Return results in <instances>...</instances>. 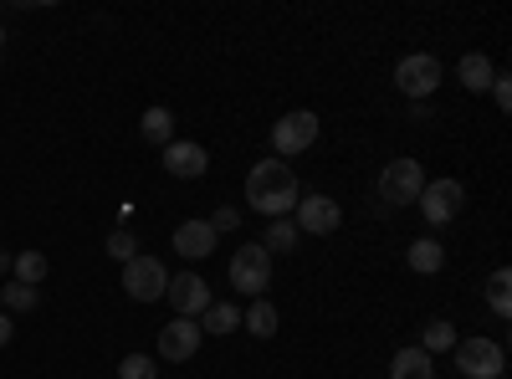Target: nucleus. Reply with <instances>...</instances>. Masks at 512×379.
<instances>
[{
    "mask_svg": "<svg viewBox=\"0 0 512 379\" xmlns=\"http://www.w3.org/2000/svg\"><path fill=\"white\" fill-rule=\"evenodd\" d=\"M297 200H303V190H297L292 164H277V159L251 164V175H246V205L251 210H262L267 221H282L297 210Z\"/></svg>",
    "mask_w": 512,
    "mask_h": 379,
    "instance_id": "obj_1",
    "label": "nucleus"
},
{
    "mask_svg": "<svg viewBox=\"0 0 512 379\" xmlns=\"http://www.w3.org/2000/svg\"><path fill=\"white\" fill-rule=\"evenodd\" d=\"M231 287L246 292V298H262V292L272 287V251L256 241V246H236L231 257Z\"/></svg>",
    "mask_w": 512,
    "mask_h": 379,
    "instance_id": "obj_2",
    "label": "nucleus"
},
{
    "mask_svg": "<svg viewBox=\"0 0 512 379\" xmlns=\"http://www.w3.org/2000/svg\"><path fill=\"white\" fill-rule=\"evenodd\" d=\"M456 369L466 374V379H502V364H507V354H502V344L497 339H456Z\"/></svg>",
    "mask_w": 512,
    "mask_h": 379,
    "instance_id": "obj_3",
    "label": "nucleus"
},
{
    "mask_svg": "<svg viewBox=\"0 0 512 379\" xmlns=\"http://www.w3.org/2000/svg\"><path fill=\"white\" fill-rule=\"evenodd\" d=\"M318 144V113H308V108H297V113H287V118H277L272 123V159H292V154H308Z\"/></svg>",
    "mask_w": 512,
    "mask_h": 379,
    "instance_id": "obj_4",
    "label": "nucleus"
},
{
    "mask_svg": "<svg viewBox=\"0 0 512 379\" xmlns=\"http://www.w3.org/2000/svg\"><path fill=\"white\" fill-rule=\"evenodd\" d=\"M395 82H400V93H405L410 103H425V98L441 88V57H431V52H410V57H400Z\"/></svg>",
    "mask_w": 512,
    "mask_h": 379,
    "instance_id": "obj_5",
    "label": "nucleus"
},
{
    "mask_svg": "<svg viewBox=\"0 0 512 379\" xmlns=\"http://www.w3.org/2000/svg\"><path fill=\"white\" fill-rule=\"evenodd\" d=\"M164 287H169V272L159 257H149V251H139L134 262H123V292L134 303H159L164 298Z\"/></svg>",
    "mask_w": 512,
    "mask_h": 379,
    "instance_id": "obj_6",
    "label": "nucleus"
},
{
    "mask_svg": "<svg viewBox=\"0 0 512 379\" xmlns=\"http://www.w3.org/2000/svg\"><path fill=\"white\" fill-rule=\"evenodd\" d=\"M425 190V170L415 159H390L384 164V175H379V200L384 205H415Z\"/></svg>",
    "mask_w": 512,
    "mask_h": 379,
    "instance_id": "obj_7",
    "label": "nucleus"
},
{
    "mask_svg": "<svg viewBox=\"0 0 512 379\" xmlns=\"http://www.w3.org/2000/svg\"><path fill=\"white\" fill-rule=\"evenodd\" d=\"M461 205H466V185L461 180H425L420 190V216L431 221V226H451L461 216Z\"/></svg>",
    "mask_w": 512,
    "mask_h": 379,
    "instance_id": "obj_8",
    "label": "nucleus"
},
{
    "mask_svg": "<svg viewBox=\"0 0 512 379\" xmlns=\"http://www.w3.org/2000/svg\"><path fill=\"white\" fill-rule=\"evenodd\" d=\"M292 226H297V236H333L338 226H344V210H338V200H328V195H308V200H297Z\"/></svg>",
    "mask_w": 512,
    "mask_h": 379,
    "instance_id": "obj_9",
    "label": "nucleus"
},
{
    "mask_svg": "<svg viewBox=\"0 0 512 379\" xmlns=\"http://www.w3.org/2000/svg\"><path fill=\"white\" fill-rule=\"evenodd\" d=\"M200 344H205V333H200L195 318H175V323H164V328H159V359H164V364H185V359H195Z\"/></svg>",
    "mask_w": 512,
    "mask_h": 379,
    "instance_id": "obj_10",
    "label": "nucleus"
},
{
    "mask_svg": "<svg viewBox=\"0 0 512 379\" xmlns=\"http://www.w3.org/2000/svg\"><path fill=\"white\" fill-rule=\"evenodd\" d=\"M164 298H169V308H175V318H200L210 303H216V298H210V282H205V277H195V272L169 277Z\"/></svg>",
    "mask_w": 512,
    "mask_h": 379,
    "instance_id": "obj_11",
    "label": "nucleus"
},
{
    "mask_svg": "<svg viewBox=\"0 0 512 379\" xmlns=\"http://www.w3.org/2000/svg\"><path fill=\"white\" fill-rule=\"evenodd\" d=\"M164 170L175 175V180H200L205 170H210V154L200 149V144H185V139H175L164 149Z\"/></svg>",
    "mask_w": 512,
    "mask_h": 379,
    "instance_id": "obj_12",
    "label": "nucleus"
},
{
    "mask_svg": "<svg viewBox=\"0 0 512 379\" xmlns=\"http://www.w3.org/2000/svg\"><path fill=\"white\" fill-rule=\"evenodd\" d=\"M175 251L190 262H205L210 251H216V231H210V221H180L175 226Z\"/></svg>",
    "mask_w": 512,
    "mask_h": 379,
    "instance_id": "obj_13",
    "label": "nucleus"
},
{
    "mask_svg": "<svg viewBox=\"0 0 512 379\" xmlns=\"http://www.w3.org/2000/svg\"><path fill=\"white\" fill-rule=\"evenodd\" d=\"M405 262H410V272H420V277H436V272L446 267V246L431 241V236H420V241H410Z\"/></svg>",
    "mask_w": 512,
    "mask_h": 379,
    "instance_id": "obj_14",
    "label": "nucleus"
},
{
    "mask_svg": "<svg viewBox=\"0 0 512 379\" xmlns=\"http://www.w3.org/2000/svg\"><path fill=\"white\" fill-rule=\"evenodd\" d=\"M456 77H461V88H466V93H487V88H492V77H497V67H492L482 52H466V57L456 62Z\"/></svg>",
    "mask_w": 512,
    "mask_h": 379,
    "instance_id": "obj_15",
    "label": "nucleus"
},
{
    "mask_svg": "<svg viewBox=\"0 0 512 379\" xmlns=\"http://www.w3.org/2000/svg\"><path fill=\"white\" fill-rule=\"evenodd\" d=\"M390 379H436V359L425 349H400L390 364Z\"/></svg>",
    "mask_w": 512,
    "mask_h": 379,
    "instance_id": "obj_16",
    "label": "nucleus"
},
{
    "mask_svg": "<svg viewBox=\"0 0 512 379\" xmlns=\"http://www.w3.org/2000/svg\"><path fill=\"white\" fill-rule=\"evenodd\" d=\"M139 134H144L149 144L169 149V144H175V113H169V108H149V113L139 118Z\"/></svg>",
    "mask_w": 512,
    "mask_h": 379,
    "instance_id": "obj_17",
    "label": "nucleus"
},
{
    "mask_svg": "<svg viewBox=\"0 0 512 379\" xmlns=\"http://www.w3.org/2000/svg\"><path fill=\"white\" fill-rule=\"evenodd\" d=\"M241 328L251 333V339H272V333H277V303L256 298V303L241 313Z\"/></svg>",
    "mask_w": 512,
    "mask_h": 379,
    "instance_id": "obj_18",
    "label": "nucleus"
},
{
    "mask_svg": "<svg viewBox=\"0 0 512 379\" xmlns=\"http://www.w3.org/2000/svg\"><path fill=\"white\" fill-rule=\"evenodd\" d=\"M195 323H200V333H216V339H221V333H236L241 328V313H236V303H210Z\"/></svg>",
    "mask_w": 512,
    "mask_h": 379,
    "instance_id": "obj_19",
    "label": "nucleus"
},
{
    "mask_svg": "<svg viewBox=\"0 0 512 379\" xmlns=\"http://www.w3.org/2000/svg\"><path fill=\"white\" fill-rule=\"evenodd\" d=\"M487 303H492L497 318H512V272H507V267H497V272L487 277Z\"/></svg>",
    "mask_w": 512,
    "mask_h": 379,
    "instance_id": "obj_20",
    "label": "nucleus"
},
{
    "mask_svg": "<svg viewBox=\"0 0 512 379\" xmlns=\"http://www.w3.org/2000/svg\"><path fill=\"white\" fill-rule=\"evenodd\" d=\"M415 349H425V354H446V349H456V328L446 323V318H436V323H425V333H420V344Z\"/></svg>",
    "mask_w": 512,
    "mask_h": 379,
    "instance_id": "obj_21",
    "label": "nucleus"
},
{
    "mask_svg": "<svg viewBox=\"0 0 512 379\" xmlns=\"http://www.w3.org/2000/svg\"><path fill=\"white\" fill-rule=\"evenodd\" d=\"M11 272H16V282H26V287H41V277L52 272V262L41 257V251H21V257L11 262Z\"/></svg>",
    "mask_w": 512,
    "mask_h": 379,
    "instance_id": "obj_22",
    "label": "nucleus"
},
{
    "mask_svg": "<svg viewBox=\"0 0 512 379\" xmlns=\"http://www.w3.org/2000/svg\"><path fill=\"white\" fill-rule=\"evenodd\" d=\"M0 313H31L36 308V287H26V282H11V287H0Z\"/></svg>",
    "mask_w": 512,
    "mask_h": 379,
    "instance_id": "obj_23",
    "label": "nucleus"
},
{
    "mask_svg": "<svg viewBox=\"0 0 512 379\" xmlns=\"http://www.w3.org/2000/svg\"><path fill=\"white\" fill-rule=\"evenodd\" d=\"M262 246H267V251H292V246H297V226H292V216L272 221L267 236H262Z\"/></svg>",
    "mask_w": 512,
    "mask_h": 379,
    "instance_id": "obj_24",
    "label": "nucleus"
},
{
    "mask_svg": "<svg viewBox=\"0 0 512 379\" xmlns=\"http://www.w3.org/2000/svg\"><path fill=\"white\" fill-rule=\"evenodd\" d=\"M118 379H159V369H154V359H149V354H123Z\"/></svg>",
    "mask_w": 512,
    "mask_h": 379,
    "instance_id": "obj_25",
    "label": "nucleus"
},
{
    "mask_svg": "<svg viewBox=\"0 0 512 379\" xmlns=\"http://www.w3.org/2000/svg\"><path fill=\"white\" fill-rule=\"evenodd\" d=\"M108 257H113V262H134V257H139V241L128 236V231H113V236H108Z\"/></svg>",
    "mask_w": 512,
    "mask_h": 379,
    "instance_id": "obj_26",
    "label": "nucleus"
},
{
    "mask_svg": "<svg viewBox=\"0 0 512 379\" xmlns=\"http://www.w3.org/2000/svg\"><path fill=\"white\" fill-rule=\"evenodd\" d=\"M236 226H241V216H236V205H221L216 216H210V231H216V236H221V231H236Z\"/></svg>",
    "mask_w": 512,
    "mask_h": 379,
    "instance_id": "obj_27",
    "label": "nucleus"
},
{
    "mask_svg": "<svg viewBox=\"0 0 512 379\" xmlns=\"http://www.w3.org/2000/svg\"><path fill=\"white\" fill-rule=\"evenodd\" d=\"M487 93L497 98V108H512V77H507V72H497V77H492V88H487Z\"/></svg>",
    "mask_w": 512,
    "mask_h": 379,
    "instance_id": "obj_28",
    "label": "nucleus"
},
{
    "mask_svg": "<svg viewBox=\"0 0 512 379\" xmlns=\"http://www.w3.org/2000/svg\"><path fill=\"white\" fill-rule=\"evenodd\" d=\"M11 339H16V318H11V313H0V349H6Z\"/></svg>",
    "mask_w": 512,
    "mask_h": 379,
    "instance_id": "obj_29",
    "label": "nucleus"
},
{
    "mask_svg": "<svg viewBox=\"0 0 512 379\" xmlns=\"http://www.w3.org/2000/svg\"><path fill=\"white\" fill-rule=\"evenodd\" d=\"M11 262H16V257H6V251H0V272H11Z\"/></svg>",
    "mask_w": 512,
    "mask_h": 379,
    "instance_id": "obj_30",
    "label": "nucleus"
},
{
    "mask_svg": "<svg viewBox=\"0 0 512 379\" xmlns=\"http://www.w3.org/2000/svg\"><path fill=\"white\" fill-rule=\"evenodd\" d=\"M0 47H6V31H0Z\"/></svg>",
    "mask_w": 512,
    "mask_h": 379,
    "instance_id": "obj_31",
    "label": "nucleus"
}]
</instances>
